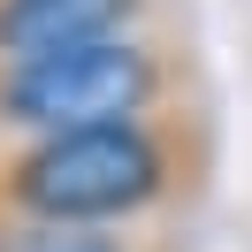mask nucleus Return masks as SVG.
<instances>
[{
  "instance_id": "1",
  "label": "nucleus",
  "mask_w": 252,
  "mask_h": 252,
  "mask_svg": "<svg viewBox=\"0 0 252 252\" xmlns=\"http://www.w3.org/2000/svg\"><path fill=\"white\" fill-rule=\"evenodd\" d=\"M214 123L206 107H160L130 123L54 130L0 153V214L77 221V229H138L206 191Z\"/></svg>"
},
{
  "instance_id": "2",
  "label": "nucleus",
  "mask_w": 252,
  "mask_h": 252,
  "mask_svg": "<svg viewBox=\"0 0 252 252\" xmlns=\"http://www.w3.org/2000/svg\"><path fill=\"white\" fill-rule=\"evenodd\" d=\"M191 54L160 38H99V46L38 54V62H0V130L54 138V130H92V123H130V115L184 107Z\"/></svg>"
},
{
  "instance_id": "3",
  "label": "nucleus",
  "mask_w": 252,
  "mask_h": 252,
  "mask_svg": "<svg viewBox=\"0 0 252 252\" xmlns=\"http://www.w3.org/2000/svg\"><path fill=\"white\" fill-rule=\"evenodd\" d=\"M145 16H153V0H0V62L130 38Z\"/></svg>"
},
{
  "instance_id": "4",
  "label": "nucleus",
  "mask_w": 252,
  "mask_h": 252,
  "mask_svg": "<svg viewBox=\"0 0 252 252\" xmlns=\"http://www.w3.org/2000/svg\"><path fill=\"white\" fill-rule=\"evenodd\" d=\"M0 252H176V245L153 229H77V221L0 214Z\"/></svg>"
}]
</instances>
